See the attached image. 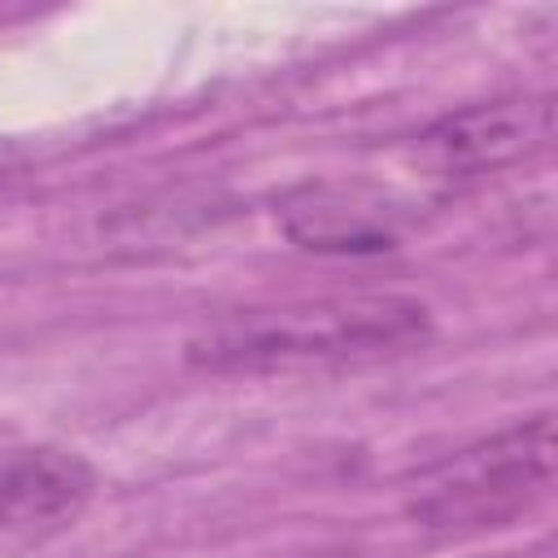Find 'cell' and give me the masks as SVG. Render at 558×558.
Masks as SVG:
<instances>
[{
    "mask_svg": "<svg viewBox=\"0 0 558 558\" xmlns=\"http://www.w3.org/2000/svg\"><path fill=\"white\" fill-rule=\"evenodd\" d=\"M427 310L410 296H331L218 318L187 340V357L209 371H288L349 357H379L423 340Z\"/></svg>",
    "mask_w": 558,
    "mask_h": 558,
    "instance_id": "6da1fadb",
    "label": "cell"
},
{
    "mask_svg": "<svg viewBox=\"0 0 558 558\" xmlns=\"http://www.w3.org/2000/svg\"><path fill=\"white\" fill-rule=\"evenodd\" d=\"M549 480L554 418L532 414L423 471L405 510L427 532H484L519 519L532 501L545 497Z\"/></svg>",
    "mask_w": 558,
    "mask_h": 558,
    "instance_id": "7a4b0ae2",
    "label": "cell"
},
{
    "mask_svg": "<svg viewBox=\"0 0 558 558\" xmlns=\"http://www.w3.org/2000/svg\"><path fill=\"white\" fill-rule=\"evenodd\" d=\"M549 135H554L549 96H523V100L471 105L462 113L440 118L423 135V148L445 174H480L545 148Z\"/></svg>",
    "mask_w": 558,
    "mask_h": 558,
    "instance_id": "277c9868",
    "label": "cell"
},
{
    "mask_svg": "<svg viewBox=\"0 0 558 558\" xmlns=\"http://www.w3.org/2000/svg\"><path fill=\"white\" fill-rule=\"evenodd\" d=\"M96 471L57 445L0 449V549H26L61 536L87 510Z\"/></svg>",
    "mask_w": 558,
    "mask_h": 558,
    "instance_id": "3957f363",
    "label": "cell"
},
{
    "mask_svg": "<svg viewBox=\"0 0 558 558\" xmlns=\"http://www.w3.org/2000/svg\"><path fill=\"white\" fill-rule=\"evenodd\" d=\"M283 231L314 253H388L401 240V205L366 183H310L296 187L283 209Z\"/></svg>",
    "mask_w": 558,
    "mask_h": 558,
    "instance_id": "5b68a950",
    "label": "cell"
}]
</instances>
